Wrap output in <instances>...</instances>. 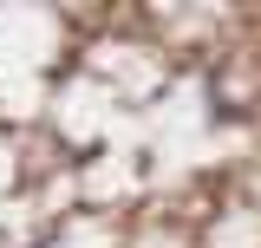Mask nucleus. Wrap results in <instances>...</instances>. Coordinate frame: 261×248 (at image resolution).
I'll list each match as a JSON object with an SVG mask.
<instances>
[]
</instances>
